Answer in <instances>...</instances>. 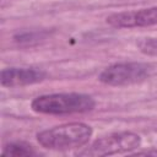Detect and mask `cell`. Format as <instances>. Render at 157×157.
Instances as JSON below:
<instances>
[{"mask_svg":"<svg viewBox=\"0 0 157 157\" xmlns=\"http://www.w3.org/2000/svg\"><path fill=\"white\" fill-rule=\"evenodd\" d=\"M141 145V137L130 131L115 132L96 140L90 147L80 152V156H107L128 152Z\"/></svg>","mask_w":157,"mask_h":157,"instance_id":"cell-4","label":"cell"},{"mask_svg":"<svg viewBox=\"0 0 157 157\" xmlns=\"http://www.w3.org/2000/svg\"><path fill=\"white\" fill-rule=\"evenodd\" d=\"M107 23L117 28H132L157 25V6L112 13L107 17Z\"/></svg>","mask_w":157,"mask_h":157,"instance_id":"cell-5","label":"cell"},{"mask_svg":"<svg viewBox=\"0 0 157 157\" xmlns=\"http://www.w3.org/2000/svg\"><path fill=\"white\" fill-rule=\"evenodd\" d=\"M92 136V128L83 123H67L37 134L38 142L49 150L66 151L86 145Z\"/></svg>","mask_w":157,"mask_h":157,"instance_id":"cell-1","label":"cell"},{"mask_svg":"<svg viewBox=\"0 0 157 157\" xmlns=\"http://www.w3.org/2000/svg\"><path fill=\"white\" fill-rule=\"evenodd\" d=\"M94 99L83 93H53L44 94L32 101V109L42 114H74L85 113L94 108Z\"/></svg>","mask_w":157,"mask_h":157,"instance_id":"cell-2","label":"cell"},{"mask_svg":"<svg viewBox=\"0 0 157 157\" xmlns=\"http://www.w3.org/2000/svg\"><path fill=\"white\" fill-rule=\"evenodd\" d=\"M136 45L140 49V52L146 55H157V38H141L140 40H137Z\"/></svg>","mask_w":157,"mask_h":157,"instance_id":"cell-8","label":"cell"},{"mask_svg":"<svg viewBox=\"0 0 157 157\" xmlns=\"http://www.w3.org/2000/svg\"><path fill=\"white\" fill-rule=\"evenodd\" d=\"M47 77L45 71L36 67H7L0 74V82L4 87L26 86L43 81Z\"/></svg>","mask_w":157,"mask_h":157,"instance_id":"cell-6","label":"cell"},{"mask_svg":"<svg viewBox=\"0 0 157 157\" xmlns=\"http://www.w3.org/2000/svg\"><path fill=\"white\" fill-rule=\"evenodd\" d=\"M2 153L5 156H31V155H34V151L31 148V146L15 142V144L7 145Z\"/></svg>","mask_w":157,"mask_h":157,"instance_id":"cell-7","label":"cell"},{"mask_svg":"<svg viewBox=\"0 0 157 157\" xmlns=\"http://www.w3.org/2000/svg\"><path fill=\"white\" fill-rule=\"evenodd\" d=\"M137 155H152V156H157V150H147V151H140V152H137Z\"/></svg>","mask_w":157,"mask_h":157,"instance_id":"cell-9","label":"cell"},{"mask_svg":"<svg viewBox=\"0 0 157 157\" xmlns=\"http://www.w3.org/2000/svg\"><path fill=\"white\" fill-rule=\"evenodd\" d=\"M151 66L142 63H119L105 67L99 81L109 86H125L144 81L151 74Z\"/></svg>","mask_w":157,"mask_h":157,"instance_id":"cell-3","label":"cell"}]
</instances>
